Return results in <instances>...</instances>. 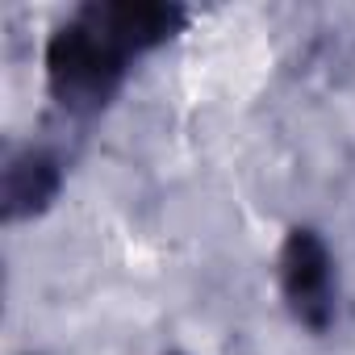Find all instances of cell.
<instances>
[{
  "label": "cell",
  "instance_id": "1",
  "mask_svg": "<svg viewBox=\"0 0 355 355\" xmlns=\"http://www.w3.org/2000/svg\"><path fill=\"white\" fill-rule=\"evenodd\" d=\"M125 59L130 55H121L101 30L76 17L59 26L55 38L46 42V84L55 101L67 109H101L117 92L125 76Z\"/></svg>",
  "mask_w": 355,
  "mask_h": 355
},
{
  "label": "cell",
  "instance_id": "2",
  "mask_svg": "<svg viewBox=\"0 0 355 355\" xmlns=\"http://www.w3.org/2000/svg\"><path fill=\"white\" fill-rule=\"evenodd\" d=\"M280 288L293 318L309 330H326L334 318V268L313 230H293L280 247Z\"/></svg>",
  "mask_w": 355,
  "mask_h": 355
},
{
  "label": "cell",
  "instance_id": "4",
  "mask_svg": "<svg viewBox=\"0 0 355 355\" xmlns=\"http://www.w3.org/2000/svg\"><path fill=\"white\" fill-rule=\"evenodd\" d=\"M59 184H63V171H59V159L51 150L13 155L9 167H5V218L21 222V218L42 214L55 201Z\"/></svg>",
  "mask_w": 355,
  "mask_h": 355
},
{
  "label": "cell",
  "instance_id": "3",
  "mask_svg": "<svg viewBox=\"0 0 355 355\" xmlns=\"http://www.w3.org/2000/svg\"><path fill=\"white\" fill-rule=\"evenodd\" d=\"M92 30H101L121 55H142L167 42L184 26V9L155 5V0H113V5H88L80 13Z\"/></svg>",
  "mask_w": 355,
  "mask_h": 355
}]
</instances>
